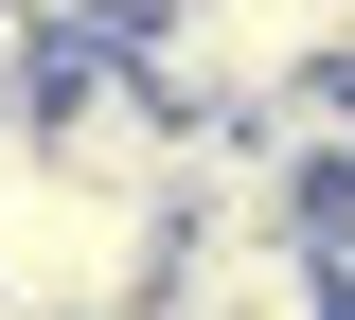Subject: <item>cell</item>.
Returning <instances> with one entry per match:
<instances>
[{"mask_svg":"<svg viewBox=\"0 0 355 320\" xmlns=\"http://www.w3.org/2000/svg\"><path fill=\"white\" fill-rule=\"evenodd\" d=\"M53 53H71V36H53V0H0V107H36Z\"/></svg>","mask_w":355,"mask_h":320,"instance_id":"7a4b0ae2","label":"cell"},{"mask_svg":"<svg viewBox=\"0 0 355 320\" xmlns=\"http://www.w3.org/2000/svg\"><path fill=\"white\" fill-rule=\"evenodd\" d=\"M160 249H178L160 196H89V178H53V160L0 178V303L18 320H125L142 285H160Z\"/></svg>","mask_w":355,"mask_h":320,"instance_id":"6da1fadb","label":"cell"}]
</instances>
